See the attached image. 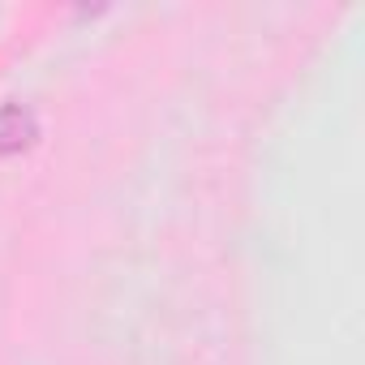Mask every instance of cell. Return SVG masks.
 <instances>
[{
  "instance_id": "6da1fadb",
  "label": "cell",
  "mask_w": 365,
  "mask_h": 365,
  "mask_svg": "<svg viewBox=\"0 0 365 365\" xmlns=\"http://www.w3.org/2000/svg\"><path fill=\"white\" fill-rule=\"evenodd\" d=\"M39 142V116L26 103H5L0 108V159L22 155Z\"/></svg>"
}]
</instances>
